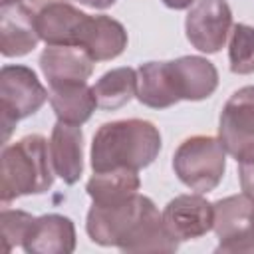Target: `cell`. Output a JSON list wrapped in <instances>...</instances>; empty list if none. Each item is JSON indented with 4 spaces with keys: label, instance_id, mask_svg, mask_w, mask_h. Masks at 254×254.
<instances>
[{
    "label": "cell",
    "instance_id": "cell-1",
    "mask_svg": "<svg viewBox=\"0 0 254 254\" xmlns=\"http://www.w3.org/2000/svg\"><path fill=\"white\" fill-rule=\"evenodd\" d=\"M85 232L91 242L121 252H177L181 244L165 226L153 198L139 192L113 206L91 204Z\"/></svg>",
    "mask_w": 254,
    "mask_h": 254
},
{
    "label": "cell",
    "instance_id": "cell-2",
    "mask_svg": "<svg viewBox=\"0 0 254 254\" xmlns=\"http://www.w3.org/2000/svg\"><path fill=\"white\" fill-rule=\"evenodd\" d=\"M163 139L159 127L147 119H119L103 123L91 141V169L95 173L109 169L149 167L161 153Z\"/></svg>",
    "mask_w": 254,
    "mask_h": 254
},
{
    "label": "cell",
    "instance_id": "cell-3",
    "mask_svg": "<svg viewBox=\"0 0 254 254\" xmlns=\"http://www.w3.org/2000/svg\"><path fill=\"white\" fill-rule=\"evenodd\" d=\"M56 171L50 159V141L32 133L10 145L0 155V196L2 206L28 194H44L54 185Z\"/></svg>",
    "mask_w": 254,
    "mask_h": 254
},
{
    "label": "cell",
    "instance_id": "cell-4",
    "mask_svg": "<svg viewBox=\"0 0 254 254\" xmlns=\"http://www.w3.org/2000/svg\"><path fill=\"white\" fill-rule=\"evenodd\" d=\"M173 171L185 187L206 194L220 185L226 173V149L218 137L192 135L177 147Z\"/></svg>",
    "mask_w": 254,
    "mask_h": 254
},
{
    "label": "cell",
    "instance_id": "cell-5",
    "mask_svg": "<svg viewBox=\"0 0 254 254\" xmlns=\"http://www.w3.org/2000/svg\"><path fill=\"white\" fill-rule=\"evenodd\" d=\"M50 99V91L42 85L36 71L28 65L8 64L0 69V119L4 127V143H8L18 121L38 113Z\"/></svg>",
    "mask_w": 254,
    "mask_h": 254
},
{
    "label": "cell",
    "instance_id": "cell-6",
    "mask_svg": "<svg viewBox=\"0 0 254 254\" xmlns=\"http://www.w3.org/2000/svg\"><path fill=\"white\" fill-rule=\"evenodd\" d=\"M218 139L236 163L254 161V85L236 89L218 117Z\"/></svg>",
    "mask_w": 254,
    "mask_h": 254
},
{
    "label": "cell",
    "instance_id": "cell-7",
    "mask_svg": "<svg viewBox=\"0 0 254 254\" xmlns=\"http://www.w3.org/2000/svg\"><path fill=\"white\" fill-rule=\"evenodd\" d=\"M212 230L218 238L214 252L224 254H250L254 252V200L242 194H230L216 202Z\"/></svg>",
    "mask_w": 254,
    "mask_h": 254
},
{
    "label": "cell",
    "instance_id": "cell-8",
    "mask_svg": "<svg viewBox=\"0 0 254 254\" xmlns=\"http://www.w3.org/2000/svg\"><path fill=\"white\" fill-rule=\"evenodd\" d=\"M232 26V10L226 0H196L185 18L187 40L202 54L220 52Z\"/></svg>",
    "mask_w": 254,
    "mask_h": 254
},
{
    "label": "cell",
    "instance_id": "cell-9",
    "mask_svg": "<svg viewBox=\"0 0 254 254\" xmlns=\"http://www.w3.org/2000/svg\"><path fill=\"white\" fill-rule=\"evenodd\" d=\"M163 220L169 232L179 242L194 240L212 230L214 206L200 192L179 194L167 202L163 210Z\"/></svg>",
    "mask_w": 254,
    "mask_h": 254
},
{
    "label": "cell",
    "instance_id": "cell-10",
    "mask_svg": "<svg viewBox=\"0 0 254 254\" xmlns=\"http://www.w3.org/2000/svg\"><path fill=\"white\" fill-rule=\"evenodd\" d=\"M38 64L50 87L85 83L95 67L93 58L79 46H48L40 54Z\"/></svg>",
    "mask_w": 254,
    "mask_h": 254
},
{
    "label": "cell",
    "instance_id": "cell-11",
    "mask_svg": "<svg viewBox=\"0 0 254 254\" xmlns=\"http://www.w3.org/2000/svg\"><path fill=\"white\" fill-rule=\"evenodd\" d=\"M75 244L77 238L71 218L50 212L34 218L22 248L26 254H71Z\"/></svg>",
    "mask_w": 254,
    "mask_h": 254
},
{
    "label": "cell",
    "instance_id": "cell-12",
    "mask_svg": "<svg viewBox=\"0 0 254 254\" xmlns=\"http://www.w3.org/2000/svg\"><path fill=\"white\" fill-rule=\"evenodd\" d=\"M87 16L71 2H54L34 14V24L46 46H77Z\"/></svg>",
    "mask_w": 254,
    "mask_h": 254
},
{
    "label": "cell",
    "instance_id": "cell-13",
    "mask_svg": "<svg viewBox=\"0 0 254 254\" xmlns=\"http://www.w3.org/2000/svg\"><path fill=\"white\" fill-rule=\"evenodd\" d=\"M127 30L125 26L105 14L99 16H87L77 46L83 48L93 62H109L119 58L127 48Z\"/></svg>",
    "mask_w": 254,
    "mask_h": 254
},
{
    "label": "cell",
    "instance_id": "cell-14",
    "mask_svg": "<svg viewBox=\"0 0 254 254\" xmlns=\"http://www.w3.org/2000/svg\"><path fill=\"white\" fill-rule=\"evenodd\" d=\"M181 101L208 99L218 87V69L202 56H181L169 62Z\"/></svg>",
    "mask_w": 254,
    "mask_h": 254
},
{
    "label": "cell",
    "instance_id": "cell-15",
    "mask_svg": "<svg viewBox=\"0 0 254 254\" xmlns=\"http://www.w3.org/2000/svg\"><path fill=\"white\" fill-rule=\"evenodd\" d=\"M50 159L56 175L65 185H75L83 173V131L81 125L56 121L50 137Z\"/></svg>",
    "mask_w": 254,
    "mask_h": 254
},
{
    "label": "cell",
    "instance_id": "cell-16",
    "mask_svg": "<svg viewBox=\"0 0 254 254\" xmlns=\"http://www.w3.org/2000/svg\"><path fill=\"white\" fill-rule=\"evenodd\" d=\"M40 42L34 12L22 2L0 6V52L4 58H22Z\"/></svg>",
    "mask_w": 254,
    "mask_h": 254
},
{
    "label": "cell",
    "instance_id": "cell-17",
    "mask_svg": "<svg viewBox=\"0 0 254 254\" xmlns=\"http://www.w3.org/2000/svg\"><path fill=\"white\" fill-rule=\"evenodd\" d=\"M137 99L151 109H169L181 101L169 62H145L137 67Z\"/></svg>",
    "mask_w": 254,
    "mask_h": 254
},
{
    "label": "cell",
    "instance_id": "cell-18",
    "mask_svg": "<svg viewBox=\"0 0 254 254\" xmlns=\"http://www.w3.org/2000/svg\"><path fill=\"white\" fill-rule=\"evenodd\" d=\"M135 169H109L99 171L91 175V179L85 183V192L89 194L93 204L99 206H113L119 202L129 200L135 196L141 189V179Z\"/></svg>",
    "mask_w": 254,
    "mask_h": 254
},
{
    "label": "cell",
    "instance_id": "cell-19",
    "mask_svg": "<svg viewBox=\"0 0 254 254\" xmlns=\"http://www.w3.org/2000/svg\"><path fill=\"white\" fill-rule=\"evenodd\" d=\"M50 105L58 121L69 125H83L91 119L93 111L97 109V99L93 87H89L87 81L65 83L50 87Z\"/></svg>",
    "mask_w": 254,
    "mask_h": 254
},
{
    "label": "cell",
    "instance_id": "cell-20",
    "mask_svg": "<svg viewBox=\"0 0 254 254\" xmlns=\"http://www.w3.org/2000/svg\"><path fill=\"white\" fill-rule=\"evenodd\" d=\"M97 107L103 111H115L137 97V69L123 65L105 71L93 85Z\"/></svg>",
    "mask_w": 254,
    "mask_h": 254
},
{
    "label": "cell",
    "instance_id": "cell-21",
    "mask_svg": "<svg viewBox=\"0 0 254 254\" xmlns=\"http://www.w3.org/2000/svg\"><path fill=\"white\" fill-rule=\"evenodd\" d=\"M228 64L236 75L254 73V26L234 24L228 40Z\"/></svg>",
    "mask_w": 254,
    "mask_h": 254
},
{
    "label": "cell",
    "instance_id": "cell-22",
    "mask_svg": "<svg viewBox=\"0 0 254 254\" xmlns=\"http://www.w3.org/2000/svg\"><path fill=\"white\" fill-rule=\"evenodd\" d=\"M36 216H32L26 210L18 208H8L4 206L0 212V228H2V238L6 244V252H10L14 246H22L32 222Z\"/></svg>",
    "mask_w": 254,
    "mask_h": 254
},
{
    "label": "cell",
    "instance_id": "cell-23",
    "mask_svg": "<svg viewBox=\"0 0 254 254\" xmlns=\"http://www.w3.org/2000/svg\"><path fill=\"white\" fill-rule=\"evenodd\" d=\"M238 181L242 192L254 200V161L250 163H238Z\"/></svg>",
    "mask_w": 254,
    "mask_h": 254
},
{
    "label": "cell",
    "instance_id": "cell-24",
    "mask_svg": "<svg viewBox=\"0 0 254 254\" xmlns=\"http://www.w3.org/2000/svg\"><path fill=\"white\" fill-rule=\"evenodd\" d=\"M54 2H71V0H24L22 4L30 10V12H38V10H42L44 6H48V4H54Z\"/></svg>",
    "mask_w": 254,
    "mask_h": 254
},
{
    "label": "cell",
    "instance_id": "cell-25",
    "mask_svg": "<svg viewBox=\"0 0 254 254\" xmlns=\"http://www.w3.org/2000/svg\"><path fill=\"white\" fill-rule=\"evenodd\" d=\"M77 2L83 4V6L95 8V10H105V8H111L117 0H77Z\"/></svg>",
    "mask_w": 254,
    "mask_h": 254
},
{
    "label": "cell",
    "instance_id": "cell-26",
    "mask_svg": "<svg viewBox=\"0 0 254 254\" xmlns=\"http://www.w3.org/2000/svg\"><path fill=\"white\" fill-rule=\"evenodd\" d=\"M171 10H189L196 0H161Z\"/></svg>",
    "mask_w": 254,
    "mask_h": 254
},
{
    "label": "cell",
    "instance_id": "cell-27",
    "mask_svg": "<svg viewBox=\"0 0 254 254\" xmlns=\"http://www.w3.org/2000/svg\"><path fill=\"white\" fill-rule=\"evenodd\" d=\"M24 0H0V6H10V4H20Z\"/></svg>",
    "mask_w": 254,
    "mask_h": 254
},
{
    "label": "cell",
    "instance_id": "cell-28",
    "mask_svg": "<svg viewBox=\"0 0 254 254\" xmlns=\"http://www.w3.org/2000/svg\"><path fill=\"white\" fill-rule=\"evenodd\" d=\"M252 222H254V210H252Z\"/></svg>",
    "mask_w": 254,
    "mask_h": 254
}]
</instances>
